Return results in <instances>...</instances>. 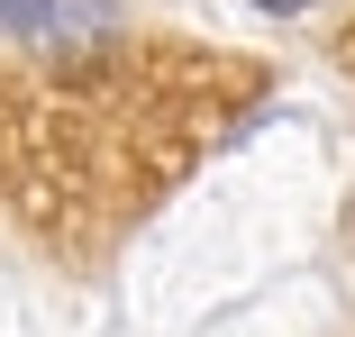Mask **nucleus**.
Returning <instances> with one entry per match:
<instances>
[{
  "label": "nucleus",
  "instance_id": "f257e3e1",
  "mask_svg": "<svg viewBox=\"0 0 355 337\" xmlns=\"http://www.w3.org/2000/svg\"><path fill=\"white\" fill-rule=\"evenodd\" d=\"M264 10H310V0H264Z\"/></svg>",
  "mask_w": 355,
  "mask_h": 337
}]
</instances>
